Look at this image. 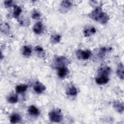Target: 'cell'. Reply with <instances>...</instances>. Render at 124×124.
I'll use <instances>...</instances> for the list:
<instances>
[{"mask_svg": "<svg viewBox=\"0 0 124 124\" xmlns=\"http://www.w3.org/2000/svg\"><path fill=\"white\" fill-rule=\"evenodd\" d=\"M49 120L54 123H59L63 119V115L60 109H54L48 113Z\"/></svg>", "mask_w": 124, "mask_h": 124, "instance_id": "cell-4", "label": "cell"}, {"mask_svg": "<svg viewBox=\"0 0 124 124\" xmlns=\"http://www.w3.org/2000/svg\"><path fill=\"white\" fill-rule=\"evenodd\" d=\"M111 50V47H101L99 49V52H98V54H99V57L100 58L103 57L107 52H108V51H109V50Z\"/></svg>", "mask_w": 124, "mask_h": 124, "instance_id": "cell-22", "label": "cell"}, {"mask_svg": "<svg viewBox=\"0 0 124 124\" xmlns=\"http://www.w3.org/2000/svg\"><path fill=\"white\" fill-rule=\"evenodd\" d=\"M113 107L115 111L118 112V113H122L124 112V103L120 101H114L113 102Z\"/></svg>", "mask_w": 124, "mask_h": 124, "instance_id": "cell-9", "label": "cell"}, {"mask_svg": "<svg viewBox=\"0 0 124 124\" xmlns=\"http://www.w3.org/2000/svg\"><path fill=\"white\" fill-rule=\"evenodd\" d=\"M69 70L66 66L62 67L58 69V76L61 78H65L68 74Z\"/></svg>", "mask_w": 124, "mask_h": 124, "instance_id": "cell-12", "label": "cell"}, {"mask_svg": "<svg viewBox=\"0 0 124 124\" xmlns=\"http://www.w3.org/2000/svg\"><path fill=\"white\" fill-rule=\"evenodd\" d=\"M88 16L92 19L102 24L107 23L109 19V16L103 11L101 6H96L89 14Z\"/></svg>", "mask_w": 124, "mask_h": 124, "instance_id": "cell-1", "label": "cell"}, {"mask_svg": "<svg viewBox=\"0 0 124 124\" xmlns=\"http://www.w3.org/2000/svg\"><path fill=\"white\" fill-rule=\"evenodd\" d=\"M111 73V69L108 66L100 67L95 78V81L98 85H104L109 81V76Z\"/></svg>", "mask_w": 124, "mask_h": 124, "instance_id": "cell-2", "label": "cell"}, {"mask_svg": "<svg viewBox=\"0 0 124 124\" xmlns=\"http://www.w3.org/2000/svg\"><path fill=\"white\" fill-rule=\"evenodd\" d=\"M21 120V116L17 113H14L10 117V122L12 124L18 123L20 122Z\"/></svg>", "mask_w": 124, "mask_h": 124, "instance_id": "cell-17", "label": "cell"}, {"mask_svg": "<svg viewBox=\"0 0 124 124\" xmlns=\"http://www.w3.org/2000/svg\"><path fill=\"white\" fill-rule=\"evenodd\" d=\"M124 64L122 62H120L117 66L116 72L118 78L122 80L124 79Z\"/></svg>", "mask_w": 124, "mask_h": 124, "instance_id": "cell-13", "label": "cell"}, {"mask_svg": "<svg viewBox=\"0 0 124 124\" xmlns=\"http://www.w3.org/2000/svg\"><path fill=\"white\" fill-rule=\"evenodd\" d=\"M96 32V30L94 27L93 26H86L83 30V33L85 37H89L95 34Z\"/></svg>", "mask_w": 124, "mask_h": 124, "instance_id": "cell-7", "label": "cell"}, {"mask_svg": "<svg viewBox=\"0 0 124 124\" xmlns=\"http://www.w3.org/2000/svg\"><path fill=\"white\" fill-rule=\"evenodd\" d=\"M28 111L30 115L33 116H38L40 114V110L34 105L30 106L28 109Z\"/></svg>", "mask_w": 124, "mask_h": 124, "instance_id": "cell-14", "label": "cell"}, {"mask_svg": "<svg viewBox=\"0 0 124 124\" xmlns=\"http://www.w3.org/2000/svg\"><path fill=\"white\" fill-rule=\"evenodd\" d=\"M45 30V27L43 23L41 21H38L35 23L32 27L33 32L37 35H40L43 33Z\"/></svg>", "mask_w": 124, "mask_h": 124, "instance_id": "cell-6", "label": "cell"}, {"mask_svg": "<svg viewBox=\"0 0 124 124\" xmlns=\"http://www.w3.org/2000/svg\"><path fill=\"white\" fill-rule=\"evenodd\" d=\"M92 52L90 50L78 49L76 52V55L77 58L79 60H87L92 56Z\"/></svg>", "mask_w": 124, "mask_h": 124, "instance_id": "cell-5", "label": "cell"}, {"mask_svg": "<svg viewBox=\"0 0 124 124\" xmlns=\"http://www.w3.org/2000/svg\"><path fill=\"white\" fill-rule=\"evenodd\" d=\"M32 48L31 46L25 45L23 46L22 49V54L23 56L26 57H30L32 53Z\"/></svg>", "mask_w": 124, "mask_h": 124, "instance_id": "cell-15", "label": "cell"}, {"mask_svg": "<svg viewBox=\"0 0 124 124\" xmlns=\"http://www.w3.org/2000/svg\"><path fill=\"white\" fill-rule=\"evenodd\" d=\"M69 63V60L64 56H56L52 62V65L56 69H59L62 67L66 66Z\"/></svg>", "mask_w": 124, "mask_h": 124, "instance_id": "cell-3", "label": "cell"}, {"mask_svg": "<svg viewBox=\"0 0 124 124\" xmlns=\"http://www.w3.org/2000/svg\"><path fill=\"white\" fill-rule=\"evenodd\" d=\"M72 6V3L71 1L68 0H62L61 3L60 8L62 11L67 12Z\"/></svg>", "mask_w": 124, "mask_h": 124, "instance_id": "cell-11", "label": "cell"}, {"mask_svg": "<svg viewBox=\"0 0 124 124\" xmlns=\"http://www.w3.org/2000/svg\"><path fill=\"white\" fill-rule=\"evenodd\" d=\"M18 101V97L16 94H11L7 97V101L10 104H16Z\"/></svg>", "mask_w": 124, "mask_h": 124, "instance_id": "cell-20", "label": "cell"}, {"mask_svg": "<svg viewBox=\"0 0 124 124\" xmlns=\"http://www.w3.org/2000/svg\"><path fill=\"white\" fill-rule=\"evenodd\" d=\"M41 17V14L40 13L37 11V10H34L31 14V17L32 18H33V19H35V20H37L39 19Z\"/></svg>", "mask_w": 124, "mask_h": 124, "instance_id": "cell-23", "label": "cell"}, {"mask_svg": "<svg viewBox=\"0 0 124 124\" xmlns=\"http://www.w3.org/2000/svg\"><path fill=\"white\" fill-rule=\"evenodd\" d=\"M4 4L7 8L14 7L15 5L14 3V1L13 0H5L4 2Z\"/></svg>", "mask_w": 124, "mask_h": 124, "instance_id": "cell-24", "label": "cell"}, {"mask_svg": "<svg viewBox=\"0 0 124 124\" xmlns=\"http://www.w3.org/2000/svg\"><path fill=\"white\" fill-rule=\"evenodd\" d=\"M13 10V16L15 18H18L22 13V9L20 6L15 5Z\"/></svg>", "mask_w": 124, "mask_h": 124, "instance_id": "cell-18", "label": "cell"}, {"mask_svg": "<svg viewBox=\"0 0 124 124\" xmlns=\"http://www.w3.org/2000/svg\"><path fill=\"white\" fill-rule=\"evenodd\" d=\"M65 93L70 96H75L78 94V90L77 88L73 85H70L67 87L65 91Z\"/></svg>", "mask_w": 124, "mask_h": 124, "instance_id": "cell-10", "label": "cell"}, {"mask_svg": "<svg viewBox=\"0 0 124 124\" xmlns=\"http://www.w3.org/2000/svg\"><path fill=\"white\" fill-rule=\"evenodd\" d=\"M34 50L38 55H39V56H41L43 57L45 54L44 48L40 46H36L34 47Z\"/></svg>", "mask_w": 124, "mask_h": 124, "instance_id": "cell-21", "label": "cell"}, {"mask_svg": "<svg viewBox=\"0 0 124 124\" xmlns=\"http://www.w3.org/2000/svg\"><path fill=\"white\" fill-rule=\"evenodd\" d=\"M61 35L59 33H54L52 34L50 38V42L52 44L59 43L61 40Z\"/></svg>", "mask_w": 124, "mask_h": 124, "instance_id": "cell-16", "label": "cell"}, {"mask_svg": "<svg viewBox=\"0 0 124 124\" xmlns=\"http://www.w3.org/2000/svg\"><path fill=\"white\" fill-rule=\"evenodd\" d=\"M28 89V86L25 84H21L16 87L15 90L17 93H22L25 92Z\"/></svg>", "mask_w": 124, "mask_h": 124, "instance_id": "cell-19", "label": "cell"}, {"mask_svg": "<svg viewBox=\"0 0 124 124\" xmlns=\"http://www.w3.org/2000/svg\"><path fill=\"white\" fill-rule=\"evenodd\" d=\"M33 89L36 93L40 94L44 92V91L46 90V87L41 82L39 81H37L34 85Z\"/></svg>", "mask_w": 124, "mask_h": 124, "instance_id": "cell-8", "label": "cell"}]
</instances>
